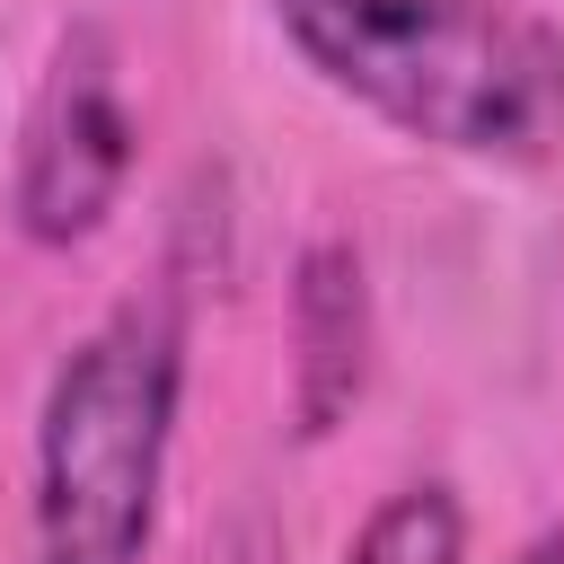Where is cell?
Wrapping results in <instances>:
<instances>
[{
    "instance_id": "1",
    "label": "cell",
    "mask_w": 564,
    "mask_h": 564,
    "mask_svg": "<svg viewBox=\"0 0 564 564\" xmlns=\"http://www.w3.org/2000/svg\"><path fill=\"white\" fill-rule=\"evenodd\" d=\"M282 44L388 132L476 159H564V26L529 0H264Z\"/></svg>"
},
{
    "instance_id": "2",
    "label": "cell",
    "mask_w": 564,
    "mask_h": 564,
    "mask_svg": "<svg viewBox=\"0 0 564 564\" xmlns=\"http://www.w3.org/2000/svg\"><path fill=\"white\" fill-rule=\"evenodd\" d=\"M176 405H185V308L176 291H132L44 379L35 485H26L35 564H141L150 555Z\"/></svg>"
},
{
    "instance_id": "3",
    "label": "cell",
    "mask_w": 564,
    "mask_h": 564,
    "mask_svg": "<svg viewBox=\"0 0 564 564\" xmlns=\"http://www.w3.org/2000/svg\"><path fill=\"white\" fill-rule=\"evenodd\" d=\"M141 159V123L123 97V53L106 26H70L44 62V88L18 123L9 212L26 247H79L115 220Z\"/></svg>"
},
{
    "instance_id": "4",
    "label": "cell",
    "mask_w": 564,
    "mask_h": 564,
    "mask_svg": "<svg viewBox=\"0 0 564 564\" xmlns=\"http://www.w3.org/2000/svg\"><path fill=\"white\" fill-rule=\"evenodd\" d=\"M370 273H361V247L344 238H317L291 273V432L300 441H326L361 388H370Z\"/></svg>"
},
{
    "instance_id": "5",
    "label": "cell",
    "mask_w": 564,
    "mask_h": 564,
    "mask_svg": "<svg viewBox=\"0 0 564 564\" xmlns=\"http://www.w3.org/2000/svg\"><path fill=\"white\" fill-rule=\"evenodd\" d=\"M344 564H467V511H458V494L441 476L397 485L361 520V538L344 546Z\"/></svg>"
},
{
    "instance_id": "6",
    "label": "cell",
    "mask_w": 564,
    "mask_h": 564,
    "mask_svg": "<svg viewBox=\"0 0 564 564\" xmlns=\"http://www.w3.org/2000/svg\"><path fill=\"white\" fill-rule=\"evenodd\" d=\"M511 564H564V520H555V529H538V538H529Z\"/></svg>"
}]
</instances>
